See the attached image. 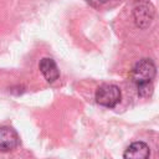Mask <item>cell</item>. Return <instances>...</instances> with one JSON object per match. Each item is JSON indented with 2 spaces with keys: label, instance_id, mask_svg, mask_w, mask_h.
Wrapping results in <instances>:
<instances>
[{
  "label": "cell",
  "instance_id": "6da1fadb",
  "mask_svg": "<svg viewBox=\"0 0 159 159\" xmlns=\"http://www.w3.org/2000/svg\"><path fill=\"white\" fill-rule=\"evenodd\" d=\"M155 73H157V68L154 62L149 58H143L134 65L132 70V80L137 86L150 83L155 77Z\"/></svg>",
  "mask_w": 159,
  "mask_h": 159
},
{
  "label": "cell",
  "instance_id": "7a4b0ae2",
  "mask_svg": "<svg viewBox=\"0 0 159 159\" xmlns=\"http://www.w3.org/2000/svg\"><path fill=\"white\" fill-rule=\"evenodd\" d=\"M120 89L116 84H109L104 83L99 86L96 91V101L98 104L107 107V108H113L120 102Z\"/></svg>",
  "mask_w": 159,
  "mask_h": 159
},
{
  "label": "cell",
  "instance_id": "3957f363",
  "mask_svg": "<svg viewBox=\"0 0 159 159\" xmlns=\"http://www.w3.org/2000/svg\"><path fill=\"white\" fill-rule=\"evenodd\" d=\"M133 17L135 21V25L139 29H147L153 17H154V7L148 1H139L133 7Z\"/></svg>",
  "mask_w": 159,
  "mask_h": 159
},
{
  "label": "cell",
  "instance_id": "277c9868",
  "mask_svg": "<svg viewBox=\"0 0 159 159\" xmlns=\"http://www.w3.org/2000/svg\"><path fill=\"white\" fill-rule=\"evenodd\" d=\"M20 144V137L17 132L11 127H0V152H10L17 148Z\"/></svg>",
  "mask_w": 159,
  "mask_h": 159
},
{
  "label": "cell",
  "instance_id": "5b68a950",
  "mask_svg": "<svg viewBox=\"0 0 159 159\" xmlns=\"http://www.w3.org/2000/svg\"><path fill=\"white\" fill-rule=\"evenodd\" d=\"M149 147L144 142L132 143L123 153L124 159H149Z\"/></svg>",
  "mask_w": 159,
  "mask_h": 159
},
{
  "label": "cell",
  "instance_id": "8992f818",
  "mask_svg": "<svg viewBox=\"0 0 159 159\" xmlns=\"http://www.w3.org/2000/svg\"><path fill=\"white\" fill-rule=\"evenodd\" d=\"M39 67H40V71H41L42 76L45 77V80L48 83H53L60 77V71L57 68V65L50 57H43L40 61Z\"/></svg>",
  "mask_w": 159,
  "mask_h": 159
},
{
  "label": "cell",
  "instance_id": "52a82bcc",
  "mask_svg": "<svg viewBox=\"0 0 159 159\" xmlns=\"http://www.w3.org/2000/svg\"><path fill=\"white\" fill-rule=\"evenodd\" d=\"M137 88H138V94L140 97H144V98L152 96V93H153V83L152 82L150 83H144V84L137 86Z\"/></svg>",
  "mask_w": 159,
  "mask_h": 159
},
{
  "label": "cell",
  "instance_id": "ba28073f",
  "mask_svg": "<svg viewBox=\"0 0 159 159\" xmlns=\"http://www.w3.org/2000/svg\"><path fill=\"white\" fill-rule=\"evenodd\" d=\"M91 5H93V6H101V5H103V4H106L108 0H87Z\"/></svg>",
  "mask_w": 159,
  "mask_h": 159
}]
</instances>
